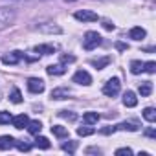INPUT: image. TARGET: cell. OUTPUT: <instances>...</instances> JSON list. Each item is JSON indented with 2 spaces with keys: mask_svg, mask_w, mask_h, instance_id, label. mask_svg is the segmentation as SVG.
Returning <instances> with one entry per match:
<instances>
[{
  "mask_svg": "<svg viewBox=\"0 0 156 156\" xmlns=\"http://www.w3.org/2000/svg\"><path fill=\"white\" fill-rule=\"evenodd\" d=\"M17 19V11L13 8H0V31L9 28Z\"/></svg>",
  "mask_w": 156,
  "mask_h": 156,
  "instance_id": "cell-1",
  "label": "cell"
},
{
  "mask_svg": "<svg viewBox=\"0 0 156 156\" xmlns=\"http://www.w3.org/2000/svg\"><path fill=\"white\" fill-rule=\"evenodd\" d=\"M99 44H101V35L96 31H87V35L83 39V48L90 51V50H96Z\"/></svg>",
  "mask_w": 156,
  "mask_h": 156,
  "instance_id": "cell-2",
  "label": "cell"
},
{
  "mask_svg": "<svg viewBox=\"0 0 156 156\" xmlns=\"http://www.w3.org/2000/svg\"><path fill=\"white\" fill-rule=\"evenodd\" d=\"M119 88H121L119 79H118V77H112V79H108V81L105 83V87H103V94L108 96V98H114V96L119 94Z\"/></svg>",
  "mask_w": 156,
  "mask_h": 156,
  "instance_id": "cell-3",
  "label": "cell"
},
{
  "mask_svg": "<svg viewBox=\"0 0 156 156\" xmlns=\"http://www.w3.org/2000/svg\"><path fill=\"white\" fill-rule=\"evenodd\" d=\"M73 83L88 87V85L92 83V75H90V73H88L87 70H77V72L73 73Z\"/></svg>",
  "mask_w": 156,
  "mask_h": 156,
  "instance_id": "cell-4",
  "label": "cell"
},
{
  "mask_svg": "<svg viewBox=\"0 0 156 156\" xmlns=\"http://www.w3.org/2000/svg\"><path fill=\"white\" fill-rule=\"evenodd\" d=\"M73 17L77 19V20H81V22H96L99 17H98V13H94V11H88V9H83V11H75L73 13Z\"/></svg>",
  "mask_w": 156,
  "mask_h": 156,
  "instance_id": "cell-5",
  "label": "cell"
},
{
  "mask_svg": "<svg viewBox=\"0 0 156 156\" xmlns=\"http://www.w3.org/2000/svg\"><path fill=\"white\" fill-rule=\"evenodd\" d=\"M28 90L31 94H41L44 92V81L39 79V77H31V79H28Z\"/></svg>",
  "mask_w": 156,
  "mask_h": 156,
  "instance_id": "cell-6",
  "label": "cell"
},
{
  "mask_svg": "<svg viewBox=\"0 0 156 156\" xmlns=\"http://www.w3.org/2000/svg\"><path fill=\"white\" fill-rule=\"evenodd\" d=\"M22 57H24L22 51H11V53L2 55V62H4V64H17Z\"/></svg>",
  "mask_w": 156,
  "mask_h": 156,
  "instance_id": "cell-7",
  "label": "cell"
},
{
  "mask_svg": "<svg viewBox=\"0 0 156 156\" xmlns=\"http://www.w3.org/2000/svg\"><path fill=\"white\" fill-rule=\"evenodd\" d=\"M123 105L125 107H129V108H132V107H136L138 105V98H136V94L134 92H125L123 94Z\"/></svg>",
  "mask_w": 156,
  "mask_h": 156,
  "instance_id": "cell-8",
  "label": "cell"
},
{
  "mask_svg": "<svg viewBox=\"0 0 156 156\" xmlns=\"http://www.w3.org/2000/svg\"><path fill=\"white\" fill-rule=\"evenodd\" d=\"M15 138L11 136H0V151H9L11 147H15Z\"/></svg>",
  "mask_w": 156,
  "mask_h": 156,
  "instance_id": "cell-9",
  "label": "cell"
},
{
  "mask_svg": "<svg viewBox=\"0 0 156 156\" xmlns=\"http://www.w3.org/2000/svg\"><path fill=\"white\" fill-rule=\"evenodd\" d=\"M28 121H30V118H28L26 114H19V116H15V118L11 119V123H13L15 129H24V127L28 125Z\"/></svg>",
  "mask_w": 156,
  "mask_h": 156,
  "instance_id": "cell-10",
  "label": "cell"
},
{
  "mask_svg": "<svg viewBox=\"0 0 156 156\" xmlns=\"http://www.w3.org/2000/svg\"><path fill=\"white\" fill-rule=\"evenodd\" d=\"M37 30L42 31V33H57V35L62 31L57 24H42V26H37Z\"/></svg>",
  "mask_w": 156,
  "mask_h": 156,
  "instance_id": "cell-11",
  "label": "cell"
},
{
  "mask_svg": "<svg viewBox=\"0 0 156 156\" xmlns=\"http://www.w3.org/2000/svg\"><path fill=\"white\" fill-rule=\"evenodd\" d=\"M46 72H48L50 75H62V73L66 72V68H64L62 62H61V64H50V66L46 68Z\"/></svg>",
  "mask_w": 156,
  "mask_h": 156,
  "instance_id": "cell-12",
  "label": "cell"
},
{
  "mask_svg": "<svg viewBox=\"0 0 156 156\" xmlns=\"http://www.w3.org/2000/svg\"><path fill=\"white\" fill-rule=\"evenodd\" d=\"M26 127H28V132H30V134H35V136H37V134L42 130V123H41L39 119L28 121V125H26Z\"/></svg>",
  "mask_w": 156,
  "mask_h": 156,
  "instance_id": "cell-13",
  "label": "cell"
},
{
  "mask_svg": "<svg viewBox=\"0 0 156 156\" xmlns=\"http://www.w3.org/2000/svg\"><path fill=\"white\" fill-rule=\"evenodd\" d=\"M70 96L68 88H53L51 90V99H66Z\"/></svg>",
  "mask_w": 156,
  "mask_h": 156,
  "instance_id": "cell-14",
  "label": "cell"
},
{
  "mask_svg": "<svg viewBox=\"0 0 156 156\" xmlns=\"http://www.w3.org/2000/svg\"><path fill=\"white\" fill-rule=\"evenodd\" d=\"M129 35H130V39H134V41H141V39H145V35H147V33H145V30H143V28L136 26V28H132V30H130V33H129Z\"/></svg>",
  "mask_w": 156,
  "mask_h": 156,
  "instance_id": "cell-15",
  "label": "cell"
},
{
  "mask_svg": "<svg viewBox=\"0 0 156 156\" xmlns=\"http://www.w3.org/2000/svg\"><path fill=\"white\" fill-rule=\"evenodd\" d=\"M108 62H110V57H101V59H92V61H90V64L96 66L98 70H103Z\"/></svg>",
  "mask_w": 156,
  "mask_h": 156,
  "instance_id": "cell-16",
  "label": "cell"
},
{
  "mask_svg": "<svg viewBox=\"0 0 156 156\" xmlns=\"http://www.w3.org/2000/svg\"><path fill=\"white\" fill-rule=\"evenodd\" d=\"M98 119H99V114H98V112H87V114L83 116V121H85L87 125H94V123H98Z\"/></svg>",
  "mask_w": 156,
  "mask_h": 156,
  "instance_id": "cell-17",
  "label": "cell"
},
{
  "mask_svg": "<svg viewBox=\"0 0 156 156\" xmlns=\"http://www.w3.org/2000/svg\"><path fill=\"white\" fill-rule=\"evenodd\" d=\"M151 92H152V83H151V81H145V83L140 85V94H141L143 98L151 96Z\"/></svg>",
  "mask_w": 156,
  "mask_h": 156,
  "instance_id": "cell-18",
  "label": "cell"
},
{
  "mask_svg": "<svg viewBox=\"0 0 156 156\" xmlns=\"http://www.w3.org/2000/svg\"><path fill=\"white\" fill-rule=\"evenodd\" d=\"M143 118H145L149 123H154V121H156V110H154L152 107H147V108L143 110Z\"/></svg>",
  "mask_w": 156,
  "mask_h": 156,
  "instance_id": "cell-19",
  "label": "cell"
},
{
  "mask_svg": "<svg viewBox=\"0 0 156 156\" xmlns=\"http://www.w3.org/2000/svg\"><path fill=\"white\" fill-rule=\"evenodd\" d=\"M51 132H53L57 138H66V136H68V129H66V127H61V125H53V127H51Z\"/></svg>",
  "mask_w": 156,
  "mask_h": 156,
  "instance_id": "cell-20",
  "label": "cell"
},
{
  "mask_svg": "<svg viewBox=\"0 0 156 156\" xmlns=\"http://www.w3.org/2000/svg\"><path fill=\"white\" fill-rule=\"evenodd\" d=\"M35 51L37 53H55V46H51V44H41V46H35Z\"/></svg>",
  "mask_w": 156,
  "mask_h": 156,
  "instance_id": "cell-21",
  "label": "cell"
},
{
  "mask_svg": "<svg viewBox=\"0 0 156 156\" xmlns=\"http://www.w3.org/2000/svg\"><path fill=\"white\" fill-rule=\"evenodd\" d=\"M35 145H37L39 149H50V140L44 138V136H39V134H37V138H35Z\"/></svg>",
  "mask_w": 156,
  "mask_h": 156,
  "instance_id": "cell-22",
  "label": "cell"
},
{
  "mask_svg": "<svg viewBox=\"0 0 156 156\" xmlns=\"http://www.w3.org/2000/svg\"><path fill=\"white\" fill-rule=\"evenodd\" d=\"M130 72H132L134 75L141 73V72H143V62H141V61H132V62H130Z\"/></svg>",
  "mask_w": 156,
  "mask_h": 156,
  "instance_id": "cell-23",
  "label": "cell"
},
{
  "mask_svg": "<svg viewBox=\"0 0 156 156\" xmlns=\"http://www.w3.org/2000/svg\"><path fill=\"white\" fill-rule=\"evenodd\" d=\"M9 99H11V103H15V105H19V103H22V94H20V90H19V88H15V90L11 92V96H9Z\"/></svg>",
  "mask_w": 156,
  "mask_h": 156,
  "instance_id": "cell-24",
  "label": "cell"
},
{
  "mask_svg": "<svg viewBox=\"0 0 156 156\" xmlns=\"http://www.w3.org/2000/svg\"><path fill=\"white\" fill-rule=\"evenodd\" d=\"M75 149H77V141H66V143H62V151H66L70 154H73Z\"/></svg>",
  "mask_w": 156,
  "mask_h": 156,
  "instance_id": "cell-25",
  "label": "cell"
},
{
  "mask_svg": "<svg viewBox=\"0 0 156 156\" xmlns=\"http://www.w3.org/2000/svg\"><path fill=\"white\" fill-rule=\"evenodd\" d=\"M116 129H119V130H130V132H136L138 130V127L134 123H119Z\"/></svg>",
  "mask_w": 156,
  "mask_h": 156,
  "instance_id": "cell-26",
  "label": "cell"
},
{
  "mask_svg": "<svg viewBox=\"0 0 156 156\" xmlns=\"http://www.w3.org/2000/svg\"><path fill=\"white\" fill-rule=\"evenodd\" d=\"M96 130L92 129V127H79V129H77V134H79V136H92Z\"/></svg>",
  "mask_w": 156,
  "mask_h": 156,
  "instance_id": "cell-27",
  "label": "cell"
},
{
  "mask_svg": "<svg viewBox=\"0 0 156 156\" xmlns=\"http://www.w3.org/2000/svg\"><path fill=\"white\" fill-rule=\"evenodd\" d=\"M13 119V116L9 112H0V125H8Z\"/></svg>",
  "mask_w": 156,
  "mask_h": 156,
  "instance_id": "cell-28",
  "label": "cell"
},
{
  "mask_svg": "<svg viewBox=\"0 0 156 156\" xmlns=\"http://www.w3.org/2000/svg\"><path fill=\"white\" fill-rule=\"evenodd\" d=\"M143 70H145L147 73H154V72H156V62H154V61L143 62Z\"/></svg>",
  "mask_w": 156,
  "mask_h": 156,
  "instance_id": "cell-29",
  "label": "cell"
},
{
  "mask_svg": "<svg viewBox=\"0 0 156 156\" xmlns=\"http://www.w3.org/2000/svg\"><path fill=\"white\" fill-rule=\"evenodd\" d=\"M59 116H61V118H64V119H70V121H75V119H77V116H75L73 112H70V110H61V112H59Z\"/></svg>",
  "mask_w": 156,
  "mask_h": 156,
  "instance_id": "cell-30",
  "label": "cell"
},
{
  "mask_svg": "<svg viewBox=\"0 0 156 156\" xmlns=\"http://www.w3.org/2000/svg\"><path fill=\"white\" fill-rule=\"evenodd\" d=\"M15 145H17V149L22 151V152H28V151L31 149V145H30V143H24V141H15Z\"/></svg>",
  "mask_w": 156,
  "mask_h": 156,
  "instance_id": "cell-31",
  "label": "cell"
},
{
  "mask_svg": "<svg viewBox=\"0 0 156 156\" xmlns=\"http://www.w3.org/2000/svg\"><path fill=\"white\" fill-rule=\"evenodd\" d=\"M130 154H132V149H129V147H121L116 151V156H130Z\"/></svg>",
  "mask_w": 156,
  "mask_h": 156,
  "instance_id": "cell-32",
  "label": "cell"
},
{
  "mask_svg": "<svg viewBox=\"0 0 156 156\" xmlns=\"http://www.w3.org/2000/svg\"><path fill=\"white\" fill-rule=\"evenodd\" d=\"M103 28H105V30H108V31H112V30H114L116 26H114V24H112L110 20H107V19H105V20H103Z\"/></svg>",
  "mask_w": 156,
  "mask_h": 156,
  "instance_id": "cell-33",
  "label": "cell"
},
{
  "mask_svg": "<svg viewBox=\"0 0 156 156\" xmlns=\"http://www.w3.org/2000/svg\"><path fill=\"white\" fill-rule=\"evenodd\" d=\"M61 61H62V62H73V61H75V57H73V55H62V57H61Z\"/></svg>",
  "mask_w": 156,
  "mask_h": 156,
  "instance_id": "cell-34",
  "label": "cell"
},
{
  "mask_svg": "<svg viewBox=\"0 0 156 156\" xmlns=\"http://www.w3.org/2000/svg\"><path fill=\"white\" fill-rule=\"evenodd\" d=\"M145 136H149V138H156V130L151 127V129H147V130H145Z\"/></svg>",
  "mask_w": 156,
  "mask_h": 156,
  "instance_id": "cell-35",
  "label": "cell"
},
{
  "mask_svg": "<svg viewBox=\"0 0 156 156\" xmlns=\"http://www.w3.org/2000/svg\"><path fill=\"white\" fill-rule=\"evenodd\" d=\"M116 48H118V50H121V51H123V50H129V46H127L125 42H116Z\"/></svg>",
  "mask_w": 156,
  "mask_h": 156,
  "instance_id": "cell-36",
  "label": "cell"
},
{
  "mask_svg": "<svg viewBox=\"0 0 156 156\" xmlns=\"http://www.w3.org/2000/svg\"><path fill=\"white\" fill-rule=\"evenodd\" d=\"M114 130H116V127H107V129H101V134H110Z\"/></svg>",
  "mask_w": 156,
  "mask_h": 156,
  "instance_id": "cell-37",
  "label": "cell"
},
{
  "mask_svg": "<svg viewBox=\"0 0 156 156\" xmlns=\"http://www.w3.org/2000/svg\"><path fill=\"white\" fill-rule=\"evenodd\" d=\"M66 2H75V0H66Z\"/></svg>",
  "mask_w": 156,
  "mask_h": 156,
  "instance_id": "cell-38",
  "label": "cell"
}]
</instances>
